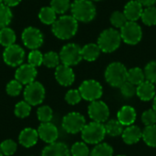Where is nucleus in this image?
<instances>
[{
	"instance_id": "obj_1",
	"label": "nucleus",
	"mask_w": 156,
	"mask_h": 156,
	"mask_svg": "<svg viewBox=\"0 0 156 156\" xmlns=\"http://www.w3.org/2000/svg\"><path fill=\"white\" fill-rule=\"evenodd\" d=\"M79 22L69 15H62L54 22L51 27L53 35L61 40L73 37L78 31Z\"/></svg>"
},
{
	"instance_id": "obj_2",
	"label": "nucleus",
	"mask_w": 156,
	"mask_h": 156,
	"mask_svg": "<svg viewBox=\"0 0 156 156\" xmlns=\"http://www.w3.org/2000/svg\"><path fill=\"white\" fill-rule=\"evenodd\" d=\"M71 16L78 21L88 23L96 16V7L91 0H74L70 5Z\"/></svg>"
},
{
	"instance_id": "obj_3",
	"label": "nucleus",
	"mask_w": 156,
	"mask_h": 156,
	"mask_svg": "<svg viewBox=\"0 0 156 156\" xmlns=\"http://www.w3.org/2000/svg\"><path fill=\"white\" fill-rule=\"evenodd\" d=\"M122 43L120 32L115 28H107L103 30L98 37V46L101 52L112 53L115 51Z\"/></svg>"
},
{
	"instance_id": "obj_4",
	"label": "nucleus",
	"mask_w": 156,
	"mask_h": 156,
	"mask_svg": "<svg viewBox=\"0 0 156 156\" xmlns=\"http://www.w3.org/2000/svg\"><path fill=\"white\" fill-rule=\"evenodd\" d=\"M128 69L121 62L111 63L105 70L104 77L109 85L114 88H120L127 81Z\"/></svg>"
},
{
	"instance_id": "obj_5",
	"label": "nucleus",
	"mask_w": 156,
	"mask_h": 156,
	"mask_svg": "<svg viewBox=\"0 0 156 156\" xmlns=\"http://www.w3.org/2000/svg\"><path fill=\"white\" fill-rule=\"evenodd\" d=\"M106 136L105 126L103 123L91 122L85 125L81 131V138L88 144H99Z\"/></svg>"
},
{
	"instance_id": "obj_6",
	"label": "nucleus",
	"mask_w": 156,
	"mask_h": 156,
	"mask_svg": "<svg viewBox=\"0 0 156 156\" xmlns=\"http://www.w3.org/2000/svg\"><path fill=\"white\" fill-rule=\"evenodd\" d=\"M59 58L62 64L69 67L76 66L82 60L81 48L75 43L66 44L59 52Z\"/></svg>"
},
{
	"instance_id": "obj_7",
	"label": "nucleus",
	"mask_w": 156,
	"mask_h": 156,
	"mask_svg": "<svg viewBox=\"0 0 156 156\" xmlns=\"http://www.w3.org/2000/svg\"><path fill=\"white\" fill-rule=\"evenodd\" d=\"M46 96L45 87L38 81H33L26 85L24 90V99L31 106H37L43 102Z\"/></svg>"
},
{
	"instance_id": "obj_8",
	"label": "nucleus",
	"mask_w": 156,
	"mask_h": 156,
	"mask_svg": "<svg viewBox=\"0 0 156 156\" xmlns=\"http://www.w3.org/2000/svg\"><path fill=\"white\" fill-rule=\"evenodd\" d=\"M86 124L85 117L81 113L76 112H69L62 119V128L66 133L70 134L81 133Z\"/></svg>"
},
{
	"instance_id": "obj_9",
	"label": "nucleus",
	"mask_w": 156,
	"mask_h": 156,
	"mask_svg": "<svg viewBox=\"0 0 156 156\" xmlns=\"http://www.w3.org/2000/svg\"><path fill=\"white\" fill-rule=\"evenodd\" d=\"M21 39L26 48L30 50L38 49L44 43V36L40 29L35 27H26L21 34Z\"/></svg>"
},
{
	"instance_id": "obj_10",
	"label": "nucleus",
	"mask_w": 156,
	"mask_h": 156,
	"mask_svg": "<svg viewBox=\"0 0 156 156\" xmlns=\"http://www.w3.org/2000/svg\"><path fill=\"white\" fill-rule=\"evenodd\" d=\"M80 95L83 100L88 101H95L101 98L103 90L101 83L95 80H84L79 88Z\"/></svg>"
},
{
	"instance_id": "obj_11",
	"label": "nucleus",
	"mask_w": 156,
	"mask_h": 156,
	"mask_svg": "<svg viewBox=\"0 0 156 156\" xmlns=\"http://www.w3.org/2000/svg\"><path fill=\"white\" fill-rule=\"evenodd\" d=\"M122 40L128 45L138 44L143 37V30L139 24L133 21H128L121 28Z\"/></svg>"
},
{
	"instance_id": "obj_12",
	"label": "nucleus",
	"mask_w": 156,
	"mask_h": 156,
	"mask_svg": "<svg viewBox=\"0 0 156 156\" xmlns=\"http://www.w3.org/2000/svg\"><path fill=\"white\" fill-rule=\"evenodd\" d=\"M25 57L26 53L24 48L17 44H14L7 48H5V50L3 52L4 62L9 67L13 68L19 67L20 65H22Z\"/></svg>"
},
{
	"instance_id": "obj_13",
	"label": "nucleus",
	"mask_w": 156,
	"mask_h": 156,
	"mask_svg": "<svg viewBox=\"0 0 156 156\" xmlns=\"http://www.w3.org/2000/svg\"><path fill=\"white\" fill-rule=\"evenodd\" d=\"M88 114L92 122L103 123L110 117V109L104 101L98 100L90 102L88 107Z\"/></svg>"
},
{
	"instance_id": "obj_14",
	"label": "nucleus",
	"mask_w": 156,
	"mask_h": 156,
	"mask_svg": "<svg viewBox=\"0 0 156 156\" xmlns=\"http://www.w3.org/2000/svg\"><path fill=\"white\" fill-rule=\"evenodd\" d=\"M37 76V70L30 64H22L17 67L15 72V79L18 80L22 85H27L36 80Z\"/></svg>"
},
{
	"instance_id": "obj_15",
	"label": "nucleus",
	"mask_w": 156,
	"mask_h": 156,
	"mask_svg": "<svg viewBox=\"0 0 156 156\" xmlns=\"http://www.w3.org/2000/svg\"><path fill=\"white\" fill-rule=\"evenodd\" d=\"M38 137L46 144H53L58 138V130L55 124L50 122H42L37 128Z\"/></svg>"
},
{
	"instance_id": "obj_16",
	"label": "nucleus",
	"mask_w": 156,
	"mask_h": 156,
	"mask_svg": "<svg viewBox=\"0 0 156 156\" xmlns=\"http://www.w3.org/2000/svg\"><path fill=\"white\" fill-rule=\"evenodd\" d=\"M55 79L61 86L68 87L73 84L75 80V73L71 67L60 64L55 69Z\"/></svg>"
},
{
	"instance_id": "obj_17",
	"label": "nucleus",
	"mask_w": 156,
	"mask_h": 156,
	"mask_svg": "<svg viewBox=\"0 0 156 156\" xmlns=\"http://www.w3.org/2000/svg\"><path fill=\"white\" fill-rule=\"evenodd\" d=\"M38 138L39 137L37 133V130L27 127L20 132L18 136V142L23 147L30 148L37 144Z\"/></svg>"
},
{
	"instance_id": "obj_18",
	"label": "nucleus",
	"mask_w": 156,
	"mask_h": 156,
	"mask_svg": "<svg viewBox=\"0 0 156 156\" xmlns=\"http://www.w3.org/2000/svg\"><path fill=\"white\" fill-rule=\"evenodd\" d=\"M143 11L144 6L137 0H132L125 5L123 14L125 15L128 21L136 22L138 19L141 18Z\"/></svg>"
},
{
	"instance_id": "obj_19",
	"label": "nucleus",
	"mask_w": 156,
	"mask_h": 156,
	"mask_svg": "<svg viewBox=\"0 0 156 156\" xmlns=\"http://www.w3.org/2000/svg\"><path fill=\"white\" fill-rule=\"evenodd\" d=\"M136 117H137V114H136L135 109L130 105L122 106L117 113V120L123 126H126V127L133 125L136 120Z\"/></svg>"
},
{
	"instance_id": "obj_20",
	"label": "nucleus",
	"mask_w": 156,
	"mask_h": 156,
	"mask_svg": "<svg viewBox=\"0 0 156 156\" xmlns=\"http://www.w3.org/2000/svg\"><path fill=\"white\" fill-rule=\"evenodd\" d=\"M122 140L126 144L132 145V144H135L138 142H140V140L143 138V131L140 129V127L136 126V125H130L127 126L122 134Z\"/></svg>"
},
{
	"instance_id": "obj_21",
	"label": "nucleus",
	"mask_w": 156,
	"mask_h": 156,
	"mask_svg": "<svg viewBox=\"0 0 156 156\" xmlns=\"http://www.w3.org/2000/svg\"><path fill=\"white\" fill-rule=\"evenodd\" d=\"M136 95L140 100L144 101H149L154 100L156 95L155 85L149 80H144L143 83L137 86Z\"/></svg>"
},
{
	"instance_id": "obj_22",
	"label": "nucleus",
	"mask_w": 156,
	"mask_h": 156,
	"mask_svg": "<svg viewBox=\"0 0 156 156\" xmlns=\"http://www.w3.org/2000/svg\"><path fill=\"white\" fill-rule=\"evenodd\" d=\"M69 149L63 143L55 142L48 144L42 151L41 156H69Z\"/></svg>"
},
{
	"instance_id": "obj_23",
	"label": "nucleus",
	"mask_w": 156,
	"mask_h": 156,
	"mask_svg": "<svg viewBox=\"0 0 156 156\" xmlns=\"http://www.w3.org/2000/svg\"><path fill=\"white\" fill-rule=\"evenodd\" d=\"M101 52V50L99 48L98 44H94V43H89L85 45L83 48H81L82 59H85L86 61H90V62L96 60L99 58Z\"/></svg>"
},
{
	"instance_id": "obj_24",
	"label": "nucleus",
	"mask_w": 156,
	"mask_h": 156,
	"mask_svg": "<svg viewBox=\"0 0 156 156\" xmlns=\"http://www.w3.org/2000/svg\"><path fill=\"white\" fill-rule=\"evenodd\" d=\"M16 32L9 27L0 29V45L7 48L11 45L16 44Z\"/></svg>"
},
{
	"instance_id": "obj_25",
	"label": "nucleus",
	"mask_w": 156,
	"mask_h": 156,
	"mask_svg": "<svg viewBox=\"0 0 156 156\" xmlns=\"http://www.w3.org/2000/svg\"><path fill=\"white\" fill-rule=\"evenodd\" d=\"M38 18L44 25H53L57 20V14L50 6H43L38 12Z\"/></svg>"
},
{
	"instance_id": "obj_26",
	"label": "nucleus",
	"mask_w": 156,
	"mask_h": 156,
	"mask_svg": "<svg viewBox=\"0 0 156 156\" xmlns=\"http://www.w3.org/2000/svg\"><path fill=\"white\" fill-rule=\"evenodd\" d=\"M144 80H146L144 70H143L141 68L135 67V68H132V69H128L127 81L133 83L135 86H138L141 83H143Z\"/></svg>"
},
{
	"instance_id": "obj_27",
	"label": "nucleus",
	"mask_w": 156,
	"mask_h": 156,
	"mask_svg": "<svg viewBox=\"0 0 156 156\" xmlns=\"http://www.w3.org/2000/svg\"><path fill=\"white\" fill-rule=\"evenodd\" d=\"M105 126L106 134L112 136V137H117L122 134L123 132V125L117 120V119H112L110 121H107Z\"/></svg>"
},
{
	"instance_id": "obj_28",
	"label": "nucleus",
	"mask_w": 156,
	"mask_h": 156,
	"mask_svg": "<svg viewBox=\"0 0 156 156\" xmlns=\"http://www.w3.org/2000/svg\"><path fill=\"white\" fill-rule=\"evenodd\" d=\"M144 142L150 147L156 148V124L152 126H145L143 130Z\"/></svg>"
},
{
	"instance_id": "obj_29",
	"label": "nucleus",
	"mask_w": 156,
	"mask_h": 156,
	"mask_svg": "<svg viewBox=\"0 0 156 156\" xmlns=\"http://www.w3.org/2000/svg\"><path fill=\"white\" fill-rule=\"evenodd\" d=\"M60 62L59 54L55 51H48L43 55V65L48 69H56Z\"/></svg>"
},
{
	"instance_id": "obj_30",
	"label": "nucleus",
	"mask_w": 156,
	"mask_h": 156,
	"mask_svg": "<svg viewBox=\"0 0 156 156\" xmlns=\"http://www.w3.org/2000/svg\"><path fill=\"white\" fill-rule=\"evenodd\" d=\"M13 18V14L11 7L5 5V4L0 5V29L8 27Z\"/></svg>"
},
{
	"instance_id": "obj_31",
	"label": "nucleus",
	"mask_w": 156,
	"mask_h": 156,
	"mask_svg": "<svg viewBox=\"0 0 156 156\" xmlns=\"http://www.w3.org/2000/svg\"><path fill=\"white\" fill-rule=\"evenodd\" d=\"M89 156H113V149L110 144L101 143L96 144V146L90 151Z\"/></svg>"
},
{
	"instance_id": "obj_32",
	"label": "nucleus",
	"mask_w": 156,
	"mask_h": 156,
	"mask_svg": "<svg viewBox=\"0 0 156 156\" xmlns=\"http://www.w3.org/2000/svg\"><path fill=\"white\" fill-rule=\"evenodd\" d=\"M141 19L143 23L146 26H154L156 25V7L148 6L145 7L143 11Z\"/></svg>"
},
{
	"instance_id": "obj_33",
	"label": "nucleus",
	"mask_w": 156,
	"mask_h": 156,
	"mask_svg": "<svg viewBox=\"0 0 156 156\" xmlns=\"http://www.w3.org/2000/svg\"><path fill=\"white\" fill-rule=\"evenodd\" d=\"M30 112H31V105L27 103L25 100L18 101L14 109L15 115L20 119L27 118V116H29Z\"/></svg>"
},
{
	"instance_id": "obj_34",
	"label": "nucleus",
	"mask_w": 156,
	"mask_h": 156,
	"mask_svg": "<svg viewBox=\"0 0 156 156\" xmlns=\"http://www.w3.org/2000/svg\"><path fill=\"white\" fill-rule=\"evenodd\" d=\"M71 3L69 0H51L50 7L56 12L57 15H64L69 9H70Z\"/></svg>"
},
{
	"instance_id": "obj_35",
	"label": "nucleus",
	"mask_w": 156,
	"mask_h": 156,
	"mask_svg": "<svg viewBox=\"0 0 156 156\" xmlns=\"http://www.w3.org/2000/svg\"><path fill=\"white\" fill-rule=\"evenodd\" d=\"M69 153L71 156H89L90 152L86 143L77 142L72 144Z\"/></svg>"
},
{
	"instance_id": "obj_36",
	"label": "nucleus",
	"mask_w": 156,
	"mask_h": 156,
	"mask_svg": "<svg viewBox=\"0 0 156 156\" xmlns=\"http://www.w3.org/2000/svg\"><path fill=\"white\" fill-rule=\"evenodd\" d=\"M37 116L38 121L42 122H50L53 119V111L48 105L40 106L37 111Z\"/></svg>"
},
{
	"instance_id": "obj_37",
	"label": "nucleus",
	"mask_w": 156,
	"mask_h": 156,
	"mask_svg": "<svg viewBox=\"0 0 156 156\" xmlns=\"http://www.w3.org/2000/svg\"><path fill=\"white\" fill-rule=\"evenodd\" d=\"M17 149V144L15 141L11 139H7L3 141L0 144V150L4 156L13 155Z\"/></svg>"
},
{
	"instance_id": "obj_38",
	"label": "nucleus",
	"mask_w": 156,
	"mask_h": 156,
	"mask_svg": "<svg viewBox=\"0 0 156 156\" xmlns=\"http://www.w3.org/2000/svg\"><path fill=\"white\" fill-rule=\"evenodd\" d=\"M110 21H111V24L114 27L120 28V29L128 22L125 15L123 14V12H121V11H115V12H113L112 14V16H111Z\"/></svg>"
},
{
	"instance_id": "obj_39",
	"label": "nucleus",
	"mask_w": 156,
	"mask_h": 156,
	"mask_svg": "<svg viewBox=\"0 0 156 156\" xmlns=\"http://www.w3.org/2000/svg\"><path fill=\"white\" fill-rule=\"evenodd\" d=\"M22 90H23V85L18 80H16V79L10 80L5 87L6 93L11 97L18 96L22 92Z\"/></svg>"
},
{
	"instance_id": "obj_40",
	"label": "nucleus",
	"mask_w": 156,
	"mask_h": 156,
	"mask_svg": "<svg viewBox=\"0 0 156 156\" xmlns=\"http://www.w3.org/2000/svg\"><path fill=\"white\" fill-rule=\"evenodd\" d=\"M27 63L37 68L43 64V54L38 49L30 50L27 56Z\"/></svg>"
},
{
	"instance_id": "obj_41",
	"label": "nucleus",
	"mask_w": 156,
	"mask_h": 156,
	"mask_svg": "<svg viewBox=\"0 0 156 156\" xmlns=\"http://www.w3.org/2000/svg\"><path fill=\"white\" fill-rule=\"evenodd\" d=\"M81 99H82V97L80 95L79 89L78 90H75V89L69 90L65 95V101L69 105H76V104L80 103Z\"/></svg>"
},
{
	"instance_id": "obj_42",
	"label": "nucleus",
	"mask_w": 156,
	"mask_h": 156,
	"mask_svg": "<svg viewBox=\"0 0 156 156\" xmlns=\"http://www.w3.org/2000/svg\"><path fill=\"white\" fill-rule=\"evenodd\" d=\"M145 79L154 85L156 84V60L149 62L144 68Z\"/></svg>"
},
{
	"instance_id": "obj_43",
	"label": "nucleus",
	"mask_w": 156,
	"mask_h": 156,
	"mask_svg": "<svg viewBox=\"0 0 156 156\" xmlns=\"http://www.w3.org/2000/svg\"><path fill=\"white\" fill-rule=\"evenodd\" d=\"M120 90H121V93L122 94L123 97L133 98L134 95H136L137 86L133 85V83H131L129 81H126L120 87Z\"/></svg>"
},
{
	"instance_id": "obj_44",
	"label": "nucleus",
	"mask_w": 156,
	"mask_h": 156,
	"mask_svg": "<svg viewBox=\"0 0 156 156\" xmlns=\"http://www.w3.org/2000/svg\"><path fill=\"white\" fill-rule=\"evenodd\" d=\"M142 122L145 126H152L156 124V112L154 109H149L142 114Z\"/></svg>"
},
{
	"instance_id": "obj_45",
	"label": "nucleus",
	"mask_w": 156,
	"mask_h": 156,
	"mask_svg": "<svg viewBox=\"0 0 156 156\" xmlns=\"http://www.w3.org/2000/svg\"><path fill=\"white\" fill-rule=\"evenodd\" d=\"M21 1L22 0H3V3L9 7H15L21 3Z\"/></svg>"
},
{
	"instance_id": "obj_46",
	"label": "nucleus",
	"mask_w": 156,
	"mask_h": 156,
	"mask_svg": "<svg viewBox=\"0 0 156 156\" xmlns=\"http://www.w3.org/2000/svg\"><path fill=\"white\" fill-rule=\"evenodd\" d=\"M143 6H154L156 4V0H137Z\"/></svg>"
},
{
	"instance_id": "obj_47",
	"label": "nucleus",
	"mask_w": 156,
	"mask_h": 156,
	"mask_svg": "<svg viewBox=\"0 0 156 156\" xmlns=\"http://www.w3.org/2000/svg\"><path fill=\"white\" fill-rule=\"evenodd\" d=\"M154 101H153V109L156 112V95H155V97L154 98V100H153Z\"/></svg>"
},
{
	"instance_id": "obj_48",
	"label": "nucleus",
	"mask_w": 156,
	"mask_h": 156,
	"mask_svg": "<svg viewBox=\"0 0 156 156\" xmlns=\"http://www.w3.org/2000/svg\"><path fill=\"white\" fill-rule=\"evenodd\" d=\"M0 156H4L3 155V154H2V152H1V150H0Z\"/></svg>"
},
{
	"instance_id": "obj_49",
	"label": "nucleus",
	"mask_w": 156,
	"mask_h": 156,
	"mask_svg": "<svg viewBox=\"0 0 156 156\" xmlns=\"http://www.w3.org/2000/svg\"><path fill=\"white\" fill-rule=\"evenodd\" d=\"M1 4H4V3H3V0H0V5H1Z\"/></svg>"
},
{
	"instance_id": "obj_50",
	"label": "nucleus",
	"mask_w": 156,
	"mask_h": 156,
	"mask_svg": "<svg viewBox=\"0 0 156 156\" xmlns=\"http://www.w3.org/2000/svg\"><path fill=\"white\" fill-rule=\"evenodd\" d=\"M92 1V0H91ZM93 1H101V0H93Z\"/></svg>"
},
{
	"instance_id": "obj_51",
	"label": "nucleus",
	"mask_w": 156,
	"mask_h": 156,
	"mask_svg": "<svg viewBox=\"0 0 156 156\" xmlns=\"http://www.w3.org/2000/svg\"><path fill=\"white\" fill-rule=\"evenodd\" d=\"M116 156H126V155H116Z\"/></svg>"
},
{
	"instance_id": "obj_52",
	"label": "nucleus",
	"mask_w": 156,
	"mask_h": 156,
	"mask_svg": "<svg viewBox=\"0 0 156 156\" xmlns=\"http://www.w3.org/2000/svg\"><path fill=\"white\" fill-rule=\"evenodd\" d=\"M69 156H71V155H69Z\"/></svg>"
}]
</instances>
